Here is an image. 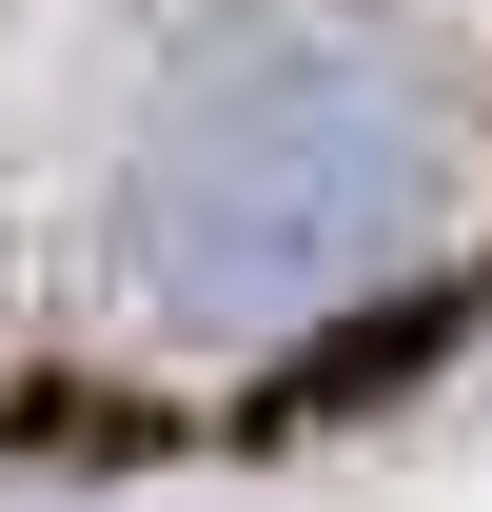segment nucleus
I'll return each instance as SVG.
<instances>
[{
	"instance_id": "1",
	"label": "nucleus",
	"mask_w": 492,
	"mask_h": 512,
	"mask_svg": "<svg viewBox=\"0 0 492 512\" xmlns=\"http://www.w3.org/2000/svg\"><path fill=\"white\" fill-rule=\"evenodd\" d=\"M453 237V99L374 20H217L158 60L119 158V256L178 335L374 316Z\"/></svg>"
}]
</instances>
